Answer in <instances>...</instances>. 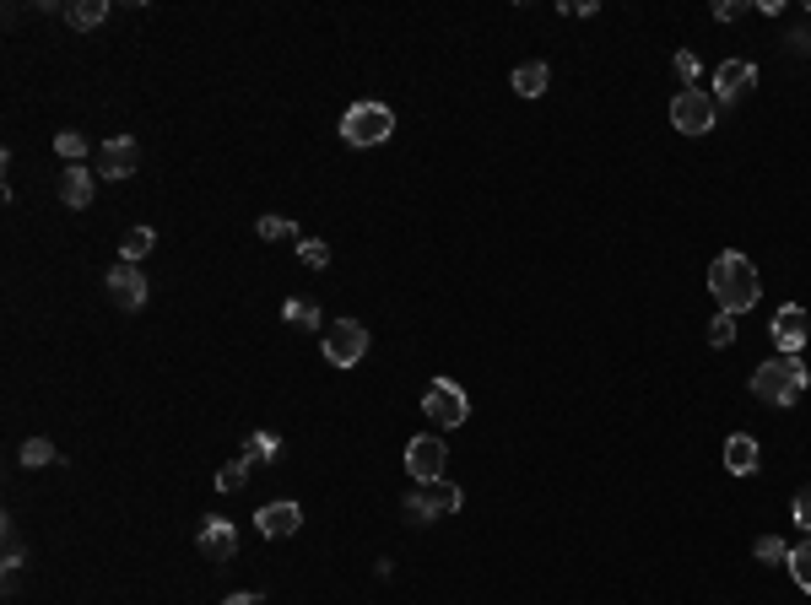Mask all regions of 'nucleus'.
Returning <instances> with one entry per match:
<instances>
[{"label":"nucleus","instance_id":"obj_17","mask_svg":"<svg viewBox=\"0 0 811 605\" xmlns=\"http://www.w3.org/2000/svg\"><path fill=\"white\" fill-rule=\"evenodd\" d=\"M60 200L82 211L87 200H92V173H87V168H65V173H60Z\"/></svg>","mask_w":811,"mask_h":605},{"label":"nucleus","instance_id":"obj_19","mask_svg":"<svg viewBox=\"0 0 811 605\" xmlns=\"http://www.w3.org/2000/svg\"><path fill=\"white\" fill-rule=\"evenodd\" d=\"M103 17H109V0H71V6H65V22H71V28H98Z\"/></svg>","mask_w":811,"mask_h":605},{"label":"nucleus","instance_id":"obj_15","mask_svg":"<svg viewBox=\"0 0 811 605\" xmlns=\"http://www.w3.org/2000/svg\"><path fill=\"white\" fill-rule=\"evenodd\" d=\"M757 460H763V449H757L752 433H730L725 438V470H730V476H752Z\"/></svg>","mask_w":811,"mask_h":605},{"label":"nucleus","instance_id":"obj_10","mask_svg":"<svg viewBox=\"0 0 811 605\" xmlns=\"http://www.w3.org/2000/svg\"><path fill=\"white\" fill-rule=\"evenodd\" d=\"M757 82V65L752 60H725L720 71H714V103H741Z\"/></svg>","mask_w":811,"mask_h":605},{"label":"nucleus","instance_id":"obj_7","mask_svg":"<svg viewBox=\"0 0 811 605\" xmlns=\"http://www.w3.org/2000/svg\"><path fill=\"white\" fill-rule=\"evenodd\" d=\"M319 352H325L330 368H357L368 352V330L357 325V319H336V325L325 330V346H319Z\"/></svg>","mask_w":811,"mask_h":605},{"label":"nucleus","instance_id":"obj_3","mask_svg":"<svg viewBox=\"0 0 811 605\" xmlns=\"http://www.w3.org/2000/svg\"><path fill=\"white\" fill-rule=\"evenodd\" d=\"M341 136H347V146H384L395 136V114L384 109V103L363 98V103H352V109L341 114Z\"/></svg>","mask_w":811,"mask_h":605},{"label":"nucleus","instance_id":"obj_5","mask_svg":"<svg viewBox=\"0 0 811 605\" xmlns=\"http://www.w3.org/2000/svg\"><path fill=\"white\" fill-rule=\"evenodd\" d=\"M714 119H720V103H714V92L682 87V92L671 98V125L682 130V136H709Z\"/></svg>","mask_w":811,"mask_h":605},{"label":"nucleus","instance_id":"obj_29","mask_svg":"<svg viewBox=\"0 0 811 605\" xmlns=\"http://www.w3.org/2000/svg\"><path fill=\"white\" fill-rule=\"evenodd\" d=\"M255 233L265 238V244H282V238H292V217H260Z\"/></svg>","mask_w":811,"mask_h":605},{"label":"nucleus","instance_id":"obj_14","mask_svg":"<svg viewBox=\"0 0 811 605\" xmlns=\"http://www.w3.org/2000/svg\"><path fill=\"white\" fill-rule=\"evenodd\" d=\"M201 551H206V562H233V551H238L233 519H206L201 524Z\"/></svg>","mask_w":811,"mask_h":605},{"label":"nucleus","instance_id":"obj_23","mask_svg":"<svg viewBox=\"0 0 811 605\" xmlns=\"http://www.w3.org/2000/svg\"><path fill=\"white\" fill-rule=\"evenodd\" d=\"M55 152H60L71 168H82V157H87V136H82V130H60V136H55Z\"/></svg>","mask_w":811,"mask_h":605},{"label":"nucleus","instance_id":"obj_33","mask_svg":"<svg viewBox=\"0 0 811 605\" xmlns=\"http://www.w3.org/2000/svg\"><path fill=\"white\" fill-rule=\"evenodd\" d=\"M784 44H790L795 55H806V49H811V33H790V38H784Z\"/></svg>","mask_w":811,"mask_h":605},{"label":"nucleus","instance_id":"obj_26","mask_svg":"<svg viewBox=\"0 0 811 605\" xmlns=\"http://www.w3.org/2000/svg\"><path fill=\"white\" fill-rule=\"evenodd\" d=\"M298 260L309 265V271H325V265H330V244H325V238H303V244H298Z\"/></svg>","mask_w":811,"mask_h":605},{"label":"nucleus","instance_id":"obj_20","mask_svg":"<svg viewBox=\"0 0 811 605\" xmlns=\"http://www.w3.org/2000/svg\"><path fill=\"white\" fill-rule=\"evenodd\" d=\"M276 454H282V438L276 433H249V443H244L249 465H276Z\"/></svg>","mask_w":811,"mask_h":605},{"label":"nucleus","instance_id":"obj_21","mask_svg":"<svg viewBox=\"0 0 811 605\" xmlns=\"http://www.w3.org/2000/svg\"><path fill=\"white\" fill-rule=\"evenodd\" d=\"M152 244H157L152 227H130V233H125V249H119V260L136 265V260H146V254H152Z\"/></svg>","mask_w":811,"mask_h":605},{"label":"nucleus","instance_id":"obj_6","mask_svg":"<svg viewBox=\"0 0 811 605\" xmlns=\"http://www.w3.org/2000/svg\"><path fill=\"white\" fill-rule=\"evenodd\" d=\"M422 416H428L433 427H465L471 400H465V389L455 379H433L428 389H422Z\"/></svg>","mask_w":811,"mask_h":605},{"label":"nucleus","instance_id":"obj_24","mask_svg":"<svg viewBox=\"0 0 811 605\" xmlns=\"http://www.w3.org/2000/svg\"><path fill=\"white\" fill-rule=\"evenodd\" d=\"M55 460H60V454H55V443H49V438H28V443H22V465H28V470L55 465Z\"/></svg>","mask_w":811,"mask_h":605},{"label":"nucleus","instance_id":"obj_12","mask_svg":"<svg viewBox=\"0 0 811 605\" xmlns=\"http://www.w3.org/2000/svg\"><path fill=\"white\" fill-rule=\"evenodd\" d=\"M109 292H114V303L125 308V314H136V308L146 303V276L130 260H119V265H109Z\"/></svg>","mask_w":811,"mask_h":605},{"label":"nucleus","instance_id":"obj_2","mask_svg":"<svg viewBox=\"0 0 811 605\" xmlns=\"http://www.w3.org/2000/svg\"><path fill=\"white\" fill-rule=\"evenodd\" d=\"M806 362L801 357H768L763 368L752 373V395L763 400V406H795L806 389Z\"/></svg>","mask_w":811,"mask_h":605},{"label":"nucleus","instance_id":"obj_27","mask_svg":"<svg viewBox=\"0 0 811 605\" xmlns=\"http://www.w3.org/2000/svg\"><path fill=\"white\" fill-rule=\"evenodd\" d=\"M244 481H249V460H244V454H238V460H228V465L217 470V487H222V492H238Z\"/></svg>","mask_w":811,"mask_h":605},{"label":"nucleus","instance_id":"obj_22","mask_svg":"<svg viewBox=\"0 0 811 605\" xmlns=\"http://www.w3.org/2000/svg\"><path fill=\"white\" fill-rule=\"evenodd\" d=\"M784 568H790V573H795V584H801L806 595H811V535H806L801 546H790V562H784Z\"/></svg>","mask_w":811,"mask_h":605},{"label":"nucleus","instance_id":"obj_13","mask_svg":"<svg viewBox=\"0 0 811 605\" xmlns=\"http://www.w3.org/2000/svg\"><path fill=\"white\" fill-rule=\"evenodd\" d=\"M255 524H260L265 541H287V535H298L303 508H298V503H265L260 514H255Z\"/></svg>","mask_w":811,"mask_h":605},{"label":"nucleus","instance_id":"obj_16","mask_svg":"<svg viewBox=\"0 0 811 605\" xmlns=\"http://www.w3.org/2000/svg\"><path fill=\"white\" fill-rule=\"evenodd\" d=\"M547 82H552V65L547 60H525L520 71H514V92H520V98H541Z\"/></svg>","mask_w":811,"mask_h":605},{"label":"nucleus","instance_id":"obj_31","mask_svg":"<svg viewBox=\"0 0 811 605\" xmlns=\"http://www.w3.org/2000/svg\"><path fill=\"white\" fill-rule=\"evenodd\" d=\"M671 71L682 76V87H693V82H698V55H687V49H682V55L671 60Z\"/></svg>","mask_w":811,"mask_h":605},{"label":"nucleus","instance_id":"obj_30","mask_svg":"<svg viewBox=\"0 0 811 605\" xmlns=\"http://www.w3.org/2000/svg\"><path fill=\"white\" fill-rule=\"evenodd\" d=\"M747 0H714V22H741V17H747Z\"/></svg>","mask_w":811,"mask_h":605},{"label":"nucleus","instance_id":"obj_8","mask_svg":"<svg viewBox=\"0 0 811 605\" xmlns=\"http://www.w3.org/2000/svg\"><path fill=\"white\" fill-rule=\"evenodd\" d=\"M444 465H449V449H444V438H433V433H417L406 443V476L417 481H438L444 476Z\"/></svg>","mask_w":811,"mask_h":605},{"label":"nucleus","instance_id":"obj_1","mask_svg":"<svg viewBox=\"0 0 811 605\" xmlns=\"http://www.w3.org/2000/svg\"><path fill=\"white\" fill-rule=\"evenodd\" d=\"M709 292L720 303V314H747L763 298V281H757V265L741 249H725L720 260L709 265Z\"/></svg>","mask_w":811,"mask_h":605},{"label":"nucleus","instance_id":"obj_34","mask_svg":"<svg viewBox=\"0 0 811 605\" xmlns=\"http://www.w3.org/2000/svg\"><path fill=\"white\" fill-rule=\"evenodd\" d=\"M222 605H260V595H228Z\"/></svg>","mask_w":811,"mask_h":605},{"label":"nucleus","instance_id":"obj_11","mask_svg":"<svg viewBox=\"0 0 811 605\" xmlns=\"http://www.w3.org/2000/svg\"><path fill=\"white\" fill-rule=\"evenodd\" d=\"M136 168H141V146L130 136H114V141L98 146V173L103 179H130Z\"/></svg>","mask_w":811,"mask_h":605},{"label":"nucleus","instance_id":"obj_28","mask_svg":"<svg viewBox=\"0 0 811 605\" xmlns=\"http://www.w3.org/2000/svg\"><path fill=\"white\" fill-rule=\"evenodd\" d=\"M736 341V314H714L709 319V346H730Z\"/></svg>","mask_w":811,"mask_h":605},{"label":"nucleus","instance_id":"obj_9","mask_svg":"<svg viewBox=\"0 0 811 605\" xmlns=\"http://www.w3.org/2000/svg\"><path fill=\"white\" fill-rule=\"evenodd\" d=\"M806 330H811L806 308H801V303H784L779 314H774V346H779V357H801Z\"/></svg>","mask_w":811,"mask_h":605},{"label":"nucleus","instance_id":"obj_32","mask_svg":"<svg viewBox=\"0 0 811 605\" xmlns=\"http://www.w3.org/2000/svg\"><path fill=\"white\" fill-rule=\"evenodd\" d=\"M795 524H801V530L811 535V487L795 492Z\"/></svg>","mask_w":811,"mask_h":605},{"label":"nucleus","instance_id":"obj_4","mask_svg":"<svg viewBox=\"0 0 811 605\" xmlns=\"http://www.w3.org/2000/svg\"><path fill=\"white\" fill-rule=\"evenodd\" d=\"M460 503H465V492H460L449 476H438V481H422V487L406 497V519H411V524H433V519L455 514Z\"/></svg>","mask_w":811,"mask_h":605},{"label":"nucleus","instance_id":"obj_25","mask_svg":"<svg viewBox=\"0 0 811 605\" xmlns=\"http://www.w3.org/2000/svg\"><path fill=\"white\" fill-rule=\"evenodd\" d=\"M752 557H757V562H768V568H774V562H790V546H784L779 535H757Z\"/></svg>","mask_w":811,"mask_h":605},{"label":"nucleus","instance_id":"obj_18","mask_svg":"<svg viewBox=\"0 0 811 605\" xmlns=\"http://www.w3.org/2000/svg\"><path fill=\"white\" fill-rule=\"evenodd\" d=\"M282 319H287L292 330H319V325H325V314H319L314 298H287L282 303Z\"/></svg>","mask_w":811,"mask_h":605}]
</instances>
